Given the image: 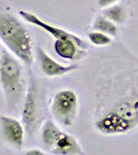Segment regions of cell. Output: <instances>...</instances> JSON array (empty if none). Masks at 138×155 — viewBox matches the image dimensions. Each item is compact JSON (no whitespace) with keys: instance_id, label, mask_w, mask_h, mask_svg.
<instances>
[{"instance_id":"12","label":"cell","mask_w":138,"mask_h":155,"mask_svg":"<svg viewBox=\"0 0 138 155\" xmlns=\"http://www.w3.org/2000/svg\"><path fill=\"white\" fill-rule=\"evenodd\" d=\"M92 27L96 31L103 32V33L107 34V35L115 36L117 33V28L114 22L103 16H97Z\"/></svg>"},{"instance_id":"9","label":"cell","mask_w":138,"mask_h":155,"mask_svg":"<svg viewBox=\"0 0 138 155\" xmlns=\"http://www.w3.org/2000/svg\"><path fill=\"white\" fill-rule=\"evenodd\" d=\"M50 153L53 155H84V150L73 136L62 131L53 145Z\"/></svg>"},{"instance_id":"10","label":"cell","mask_w":138,"mask_h":155,"mask_svg":"<svg viewBox=\"0 0 138 155\" xmlns=\"http://www.w3.org/2000/svg\"><path fill=\"white\" fill-rule=\"evenodd\" d=\"M54 50L58 56L67 60L79 59L82 55L86 54L73 39H56L54 42Z\"/></svg>"},{"instance_id":"13","label":"cell","mask_w":138,"mask_h":155,"mask_svg":"<svg viewBox=\"0 0 138 155\" xmlns=\"http://www.w3.org/2000/svg\"><path fill=\"white\" fill-rule=\"evenodd\" d=\"M104 17L117 24H124L128 19V12L122 5H112L103 11Z\"/></svg>"},{"instance_id":"1","label":"cell","mask_w":138,"mask_h":155,"mask_svg":"<svg viewBox=\"0 0 138 155\" xmlns=\"http://www.w3.org/2000/svg\"><path fill=\"white\" fill-rule=\"evenodd\" d=\"M115 63L93 123L103 136L127 134L138 128V57L119 44Z\"/></svg>"},{"instance_id":"14","label":"cell","mask_w":138,"mask_h":155,"mask_svg":"<svg viewBox=\"0 0 138 155\" xmlns=\"http://www.w3.org/2000/svg\"><path fill=\"white\" fill-rule=\"evenodd\" d=\"M88 38H89L91 44L97 47L108 46L112 41L109 35H107V34L103 33V32H100V31H93V32L88 33Z\"/></svg>"},{"instance_id":"8","label":"cell","mask_w":138,"mask_h":155,"mask_svg":"<svg viewBox=\"0 0 138 155\" xmlns=\"http://www.w3.org/2000/svg\"><path fill=\"white\" fill-rule=\"evenodd\" d=\"M36 57L38 61L39 68L42 74L49 78H57L65 76L68 72H71L79 68L76 64L72 65H63L53 59L49 54L40 47L36 48Z\"/></svg>"},{"instance_id":"15","label":"cell","mask_w":138,"mask_h":155,"mask_svg":"<svg viewBox=\"0 0 138 155\" xmlns=\"http://www.w3.org/2000/svg\"><path fill=\"white\" fill-rule=\"evenodd\" d=\"M23 155H46L43 150L38 149V148H31L29 150H26L24 152Z\"/></svg>"},{"instance_id":"11","label":"cell","mask_w":138,"mask_h":155,"mask_svg":"<svg viewBox=\"0 0 138 155\" xmlns=\"http://www.w3.org/2000/svg\"><path fill=\"white\" fill-rule=\"evenodd\" d=\"M62 131L63 130L53 120L49 119L44 121L39 131V140H40V144L43 149L49 152L51 151L53 145L62 134Z\"/></svg>"},{"instance_id":"3","label":"cell","mask_w":138,"mask_h":155,"mask_svg":"<svg viewBox=\"0 0 138 155\" xmlns=\"http://www.w3.org/2000/svg\"><path fill=\"white\" fill-rule=\"evenodd\" d=\"M0 85L5 97L7 110L14 112L23 104L25 94V80L23 67L18 58L3 51L0 58Z\"/></svg>"},{"instance_id":"5","label":"cell","mask_w":138,"mask_h":155,"mask_svg":"<svg viewBox=\"0 0 138 155\" xmlns=\"http://www.w3.org/2000/svg\"><path fill=\"white\" fill-rule=\"evenodd\" d=\"M0 132L2 139L14 150H22L25 144V128L22 121L8 115H0Z\"/></svg>"},{"instance_id":"2","label":"cell","mask_w":138,"mask_h":155,"mask_svg":"<svg viewBox=\"0 0 138 155\" xmlns=\"http://www.w3.org/2000/svg\"><path fill=\"white\" fill-rule=\"evenodd\" d=\"M0 41L26 65L33 62V44L28 29L9 12H0Z\"/></svg>"},{"instance_id":"17","label":"cell","mask_w":138,"mask_h":155,"mask_svg":"<svg viewBox=\"0 0 138 155\" xmlns=\"http://www.w3.org/2000/svg\"><path fill=\"white\" fill-rule=\"evenodd\" d=\"M2 52H3V51H2V49H1V46H0V58H1V55H2Z\"/></svg>"},{"instance_id":"4","label":"cell","mask_w":138,"mask_h":155,"mask_svg":"<svg viewBox=\"0 0 138 155\" xmlns=\"http://www.w3.org/2000/svg\"><path fill=\"white\" fill-rule=\"evenodd\" d=\"M79 96L72 89H62L52 97L51 113L55 120L64 127L75 123L79 115Z\"/></svg>"},{"instance_id":"16","label":"cell","mask_w":138,"mask_h":155,"mask_svg":"<svg viewBox=\"0 0 138 155\" xmlns=\"http://www.w3.org/2000/svg\"><path fill=\"white\" fill-rule=\"evenodd\" d=\"M117 0H97V4L99 7L103 8V7H107V6H110L111 4L115 3Z\"/></svg>"},{"instance_id":"6","label":"cell","mask_w":138,"mask_h":155,"mask_svg":"<svg viewBox=\"0 0 138 155\" xmlns=\"http://www.w3.org/2000/svg\"><path fill=\"white\" fill-rule=\"evenodd\" d=\"M37 118H38V93H37L36 83L31 77L29 87L22 104V122L26 128L27 134H32L34 132Z\"/></svg>"},{"instance_id":"7","label":"cell","mask_w":138,"mask_h":155,"mask_svg":"<svg viewBox=\"0 0 138 155\" xmlns=\"http://www.w3.org/2000/svg\"><path fill=\"white\" fill-rule=\"evenodd\" d=\"M19 15L22 19L27 22V23L32 24L36 27H39V28H41L42 30L47 31L49 34H51V35L53 37H55L56 39H73V41H75L79 44V48L82 50H87L88 48L87 42L82 38H81V37L71 33V32L67 31V30H64V29L60 28V27L54 26V25L47 23V22L41 20L39 17H37L36 15L32 14V12H27V11H20Z\"/></svg>"}]
</instances>
